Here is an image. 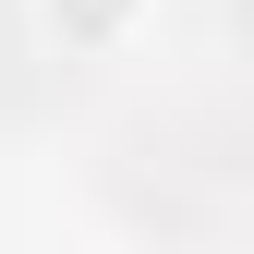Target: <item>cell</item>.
<instances>
[{"label": "cell", "mask_w": 254, "mask_h": 254, "mask_svg": "<svg viewBox=\"0 0 254 254\" xmlns=\"http://www.w3.org/2000/svg\"><path fill=\"white\" fill-rule=\"evenodd\" d=\"M49 61H133L157 37V0H24Z\"/></svg>", "instance_id": "6da1fadb"}]
</instances>
